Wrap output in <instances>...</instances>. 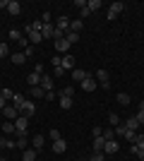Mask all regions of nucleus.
<instances>
[{
  "instance_id": "nucleus-1",
  "label": "nucleus",
  "mask_w": 144,
  "mask_h": 161,
  "mask_svg": "<svg viewBox=\"0 0 144 161\" xmlns=\"http://www.w3.org/2000/svg\"><path fill=\"white\" fill-rule=\"evenodd\" d=\"M27 128H29V118L19 113V118L14 120V132H17V135H24V132H27Z\"/></svg>"
},
{
  "instance_id": "nucleus-2",
  "label": "nucleus",
  "mask_w": 144,
  "mask_h": 161,
  "mask_svg": "<svg viewBox=\"0 0 144 161\" xmlns=\"http://www.w3.org/2000/svg\"><path fill=\"white\" fill-rule=\"evenodd\" d=\"M55 31L62 34V36L70 31V19H67V17H58V22H55Z\"/></svg>"
},
{
  "instance_id": "nucleus-3",
  "label": "nucleus",
  "mask_w": 144,
  "mask_h": 161,
  "mask_svg": "<svg viewBox=\"0 0 144 161\" xmlns=\"http://www.w3.org/2000/svg\"><path fill=\"white\" fill-rule=\"evenodd\" d=\"M24 31H27V36H29V41H31V43H34V46H36V43H41V41H43V36H41V31H34V29L29 27V24H27V27H24Z\"/></svg>"
},
{
  "instance_id": "nucleus-4",
  "label": "nucleus",
  "mask_w": 144,
  "mask_h": 161,
  "mask_svg": "<svg viewBox=\"0 0 144 161\" xmlns=\"http://www.w3.org/2000/svg\"><path fill=\"white\" fill-rule=\"evenodd\" d=\"M53 46H55V51H58V53H67V51H70V43H67V39H65V36L55 39Z\"/></svg>"
},
{
  "instance_id": "nucleus-5",
  "label": "nucleus",
  "mask_w": 144,
  "mask_h": 161,
  "mask_svg": "<svg viewBox=\"0 0 144 161\" xmlns=\"http://www.w3.org/2000/svg\"><path fill=\"white\" fill-rule=\"evenodd\" d=\"M36 113V103H34V101H24V106H22V115H27V118H31V115H34Z\"/></svg>"
},
{
  "instance_id": "nucleus-6",
  "label": "nucleus",
  "mask_w": 144,
  "mask_h": 161,
  "mask_svg": "<svg viewBox=\"0 0 144 161\" xmlns=\"http://www.w3.org/2000/svg\"><path fill=\"white\" fill-rule=\"evenodd\" d=\"M96 87H99V84H96V80L91 77V75H87V77L82 80V89H84V92H94Z\"/></svg>"
},
{
  "instance_id": "nucleus-7",
  "label": "nucleus",
  "mask_w": 144,
  "mask_h": 161,
  "mask_svg": "<svg viewBox=\"0 0 144 161\" xmlns=\"http://www.w3.org/2000/svg\"><path fill=\"white\" fill-rule=\"evenodd\" d=\"M118 149H120V144L115 140H110V142L103 144V154H118Z\"/></svg>"
},
{
  "instance_id": "nucleus-8",
  "label": "nucleus",
  "mask_w": 144,
  "mask_h": 161,
  "mask_svg": "<svg viewBox=\"0 0 144 161\" xmlns=\"http://www.w3.org/2000/svg\"><path fill=\"white\" fill-rule=\"evenodd\" d=\"M3 115H5L7 120H17V118H19V111H17L14 106H7L5 111H3Z\"/></svg>"
},
{
  "instance_id": "nucleus-9",
  "label": "nucleus",
  "mask_w": 144,
  "mask_h": 161,
  "mask_svg": "<svg viewBox=\"0 0 144 161\" xmlns=\"http://www.w3.org/2000/svg\"><path fill=\"white\" fill-rule=\"evenodd\" d=\"M62 70H75V58H72V55H70V53H65V55H62Z\"/></svg>"
},
{
  "instance_id": "nucleus-10",
  "label": "nucleus",
  "mask_w": 144,
  "mask_h": 161,
  "mask_svg": "<svg viewBox=\"0 0 144 161\" xmlns=\"http://www.w3.org/2000/svg\"><path fill=\"white\" fill-rule=\"evenodd\" d=\"M41 77H43V75H36V72H31V75L27 77V84H29V87H41Z\"/></svg>"
},
{
  "instance_id": "nucleus-11",
  "label": "nucleus",
  "mask_w": 144,
  "mask_h": 161,
  "mask_svg": "<svg viewBox=\"0 0 144 161\" xmlns=\"http://www.w3.org/2000/svg\"><path fill=\"white\" fill-rule=\"evenodd\" d=\"M7 12L12 14V17H17V14L22 12V5L17 3V0H10V5H7Z\"/></svg>"
},
{
  "instance_id": "nucleus-12",
  "label": "nucleus",
  "mask_w": 144,
  "mask_h": 161,
  "mask_svg": "<svg viewBox=\"0 0 144 161\" xmlns=\"http://www.w3.org/2000/svg\"><path fill=\"white\" fill-rule=\"evenodd\" d=\"M65 149H67V144H65V140H62V137L53 142V152H55V154H65Z\"/></svg>"
},
{
  "instance_id": "nucleus-13",
  "label": "nucleus",
  "mask_w": 144,
  "mask_h": 161,
  "mask_svg": "<svg viewBox=\"0 0 144 161\" xmlns=\"http://www.w3.org/2000/svg\"><path fill=\"white\" fill-rule=\"evenodd\" d=\"M103 144H106L103 135H101V137H94V140H91V149H94V152H103Z\"/></svg>"
},
{
  "instance_id": "nucleus-14",
  "label": "nucleus",
  "mask_w": 144,
  "mask_h": 161,
  "mask_svg": "<svg viewBox=\"0 0 144 161\" xmlns=\"http://www.w3.org/2000/svg\"><path fill=\"white\" fill-rule=\"evenodd\" d=\"M41 36H43V39H53V36H55V29H53V24H43V29H41Z\"/></svg>"
},
{
  "instance_id": "nucleus-15",
  "label": "nucleus",
  "mask_w": 144,
  "mask_h": 161,
  "mask_svg": "<svg viewBox=\"0 0 144 161\" xmlns=\"http://www.w3.org/2000/svg\"><path fill=\"white\" fill-rule=\"evenodd\" d=\"M24 101H27V99H24V94H14V96H12V106L17 108V111H22Z\"/></svg>"
},
{
  "instance_id": "nucleus-16",
  "label": "nucleus",
  "mask_w": 144,
  "mask_h": 161,
  "mask_svg": "<svg viewBox=\"0 0 144 161\" xmlns=\"http://www.w3.org/2000/svg\"><path fill=\"white\" fill-rule=\"evenodd\" d=\"M123 125H125L127 130H132V132H137V128H139V120H137V118H127V120H125Z\"/></svg>"
},
{
  "instance_id": "nucleus-17",
  "label": "nucleus",
  "mask_w": 144,
  "mask_h": 161,
  "mask_svg": "<svg viewBox=\"0 0 144 161\" xmlns=\"http://www.w3.org/2000/svg\"><path fill=\"white\" fill-rule=\"evenodd\" d=\"M82 29H84V22H82V19H72V22H70V31L79 34Z\"/></svg>"
},
{
  "instance_id": "nucleus-18",
  "label": "nucleus",
  "mask_w": 144,
  "mask_h": 161,
  "mask_svg": "<svg viewBox=\"0 0 144 161\" xmlns=\"http://www.w3.org/2000/svg\"><path fill=\"white\" fill-rule=\"evenodd\" d=\"M41 89H43V92H51V89H53V80H51L48 75L41 77Z\"/></svg>"
},
{
  "instance_id": "nucleus-19",
  "label": "nucleus",
  "mask_w": 144,
  "mask_h": 161,
  "mask_svg": "<svg viewBox=\"0 0 144 161\" xmlns=\"http://www.w3.org/2000/svg\"><path fill=\"white\" fill-rule=\"evenodd\" d=\"M36 152H39V149H24L22 161H36Z\"/></svg>"
},
{
  "instance_id": "nucleus-20",
  "label": "nucleus",
  "mask_w": 144,
  "mask_h": 161,
  "mask_svg": "<svg viewBox=\"0 0 144 161\" xmlns=\"http://www.w3.org/2000/svg\"><path fill=\"white\" fill-rule=\"evenodd\" d=\"M96 80H99V84H106V82H110V77L106 70H96Z\"/></svg>"
},
{
  "instance_id": "nucleus-21",
  "label": "nucleus",
  "mask_w": 144,
  "mask_h": 161,
  "mask_svg": "<svg viewBox=\"0 0 144 161\" xmlns=\"http://www.w3.org/2000/svg\"><path fill=\"white\" fill-rule=\"evenodd\" d=\"M87 75H89V72H84V70H79V67H77V70H72V80L82 84V80H84V77H87Z\"/></svg>"
},
{
  "instance_id": "nucleus-22",
  "label": "nucleus",
  "mask_w": 144,
  "mask_h": 161,
  "mask_svg": "<svg viewBox=\"0 0 144 161\" xmlns=\"http://www.w3.org/2000/svg\"><path fill=\"white\" fill-rule=\"evenodd\" d=\"M58 103H60L62 111H70V108H72V99H70V96H60V101H58Z\"/></svg>"
},
{
  "instance_id": "nucleus-23",
  "label": "nucleus",
  "mask_w": 144,
  "mask_h": 161,
  "mask_svg": "<svg viewBox=\"0 0 144 161\" xmlns=\"http://www.w3.org/2000/svg\"><path fill=\"white\" fill-rule=\"evenodd\" d=\"M115 99H118V103H120V106H130V94H125V92H120V94H118Z\"/></svg>"
},
{
  "instance_id": "nucleus-24",
  "label": "nucleus",
  "mask_w": 144,
  "mask_h": 161,
  "mask_svg": "<svg viewBox=\"0 0 144 161\" xmlns=\"http://www.w3.org/2000/svg\"><path fill=\"white\" fill-rule=\"evenodd\" d=\"M27 144H29L27 132H24V135H17V147H19V149H27Z\"/></svg>"
},
{
  "instance_id": "nucleus-25",
  "label": "nucleus",
  "mask_w": 144,
  "mask_h": 161,
  "mask_svg": "<svg viewBox=\"0 0 144 161\" xmlns=\"http://www.w3.org/2000/svg\"><path fill=\"white\" fill-rule=\"evenodd\" d=\"M87 7H89V12H96V10H101V7H103V3H101V0H89Z\"/></svg>"
},
{
  "instance_id": "nucleus-26",
  "label": "nucleus",
  "mask_w": 144,
  "mask_h": 161,
  "mask_svg": "<svg viewBox=\"0 0 144 161\" xmlns=\"http://www.w3.org/2000/svg\"><path fill=\"white\" fill-rule=\"evenodd\" d=\"M110 12H115V14H120L125 10V3H110V7H108Z\"/></svg>"
},
{
  "instance_id": "nucleus-27",
  "label": "nucleus",
  "mask_w": 144,
  "mask_h": 161,
  "mask_svg": "<svg viewBox=\"0 0 144 161\" xmlns=\"http://www.w3.org/2000/svg\"><path fill=\"white\" fill-rule=\"evenodd\" d=\"M65 39H67V43H70V46H75L77 41H79V34H75V31H67V34H65Z\"/></svg>"
},
{
  "instance_id": "nucleus-28",
  "label": "nucleus",
  "mask_w": 144,
  "mask_h": 161,
  "mask_svg": "<svg viewBox=\"0 0 144 161\" xmlns=\"http://www.w3.org/2000/svg\"><path fill=\"white\" fill-rule=\"evenodd\" d=\"M14 147H17V142H10L5 137H0V149H14Z\"/></svg>"
},
{
  "instance_id": "nucleus-29",
  "label": "nucleus",
  "mask_w": 144,
  "mask_h": 161,
  "mask_svg": "<svg viewBox=\"0 0 144 161\" xmlns=\"http://www.w3.org/2000/svg\"><path fill=\"white\" fill-rule=\"evenodd\" d=\"M108 123H110V125H120V115H118L115 111H110V113H108Z\"/></svg>"
},
{
  "instance_id": "nucleus-30",
  "label": "nucleus",
  "mask_w": 144,
  "mask_h": 161,
  "mask_svg": "<svg viewBox=\"0 0 144 161\" xmlns=\"http://www.w3.org/2000/svg\"><path fill=\"white\" fill-rule=\"evenodd\" d=\"M60 96H70V99H72V96H75V87H72V84H67V87H62Z\"/></svg>"
},
{
  "instance_id": "nucleus-31",
  "label": "nucleus",
  "mask_w": 144,
  "mask_h": 161,
  "mask_svg": "<svg viewBox=\"0 0 144 161\" xmlns=\"http://www.w3.org/2000/svg\"><path fill=\"white\" fill-rule=\"evenodd\" d=\"M31 94H34V99H46V92L41 87H31Z\"/></svg>"
},
{
  "instance_id": "nucleus-32",
  "label": "nucleus",
  "mask_w": 144,
  "mask_h": 161,
  "mask_svg": "<svg viewBox=\"0 0 144 161\" xmlns=\"http://www.w3.org/2000/svg\"><path fill=\"white\" fill-rule=\"evenodd\" d=\"M24 60H27V55H24V53H12V63H14V65H22Z\"/></svg>"
},
{
  "instance_id": "nucleus-33",
  "label": "nucleus",
  "mask_w": 144,
  "mask_h": 161,
  "mask_svg": "<svg viewBox=\"0 0 144 161\" xmlns=\"http://www.w3.org/2000/svg\"><path fill=\"white\" fill-rule=\"evenodd\" d=\"M103 140H106V142H110V140H115V130H113V128H108V130H103Z\"/></svg>"
},
{
  "instance_id": "nucleus-34",
  "label": "nucleus",
  "mask_w": 144,
  "mask_h": 161,
  "mask_svg": "<svg viewBox=\"0 0 144 161\" xmlns=\"http://www.w3.org/2000/svg\"><path fill=\"white\" fill-rule=\"evenodd\" d=\"M31 142H34V149H41V147H43V142H46V140H43V135H36V137H34Z\"/></svg>"
},
{
  "instance_id": "nucleus-35",
  "label": "nucleus",
  "mask_w": 144,
  "mask_h": 161,
  "mask_svg": "<svg viewBox=\"0 0 144 161\" xmlns=\"http://www.w3.org/2000/svg\"><path fill=\"white\" fill-rule=\"evenodd\" d=\"M7 55H10V46H7V43H0V60L7 58Z\"/></svg>"
},
{
  "instance_id": "nucleus-36",
  "label": "nucleus",
  "mask_w": 144,
  "mask_h": 161,
  "mask_svg": "<svg viewBox=\"0 0 144 161\" xmlns=\"http://www.w3.org/2000/svg\"><path fill=\"white\" fill-rule=\"evenodd\" d=\"M3 132H5V135H12L14 132V123H3Z\"/></svg>"
},
{
  "instance_id": "nucleus-37",
  "label": "nucleus",
  "mask_w": 144,
  "mask_h": 161,
  "mask_svg": "<svg viewBox=\"0 0 144 161\" xmlns=\"http://www.w3.org/2000/svg\"><path fill=\"white\" fill-rule=\"evenodd\" d=\"M125 132H127V128H125L123 123H120V125H115V137H125Z\"/></svg>"
},
{
  "instance_id": "nucleus-38",
  "label": "nucleus",
  "mask_w": 144,
  "mask_h": 161,
  "mask_svg": "<svg viewBox=\"0 0 144 161\" xmlns=\"http://www.w3.org/2000/svg\"><path fill=\"white\" fill-rule=\"evenodd\" d=\"M89 161H106V154H103V152H94Z\"/></svg>"
},
{
  "instance_id": "nucleus-39",
  "label": "nucleus",
  "mask_w": 144,
  "mask_h": 161,
  "mask_svg": "<svg viewBox=\"0 0 144 161\" xmlns=\"http://www.w3.org/2000/svg\"><path fill=\"white\" fill-rule=\"evenodd\" d=\"M132 144H137L139 149H144V135H139V132H137V137H135V142H132Z\"/></svg>"
},
{
  "instance_id": "nucleus-40",
  "label": "nucleus",
  "mask_w": 144,
  "mask_h": 161,
  "mask_svg": "<svg viewBox=\"0 0 144 161\" xmlns=\"http://www.w3.org/2000/svg\"><path fill=\"white\" fill-rule=\"evenodd\" d=\"M12 96H14L12 89H3V99H5V101H12Z\"/></svg>"
},
{
  "instance_id": "nucleus-41",
  "label": "nucleus",
  "mask_w": 144,
  "mask_h": 161,
  "mask_svg": "<svg viewBox=\"0 0 144 161\" xmlns=\"http://www.w3.org/2000/svg\"><path fill=\"white\" fill-rule=\"evenodd\" d=\"M10 39H12V41H19V39H22V31H17V29H12V31H10Z\"/></svg>"
},
{
  "instance_id": "nucleus-42",
  "label": "nucleus",
  "mask_w": 144,
  "mask_h": 161,
  "mask_svg": "<svg viewBox=\"0 0 144 161\" xmlns=\"http://www.w3.org/2000/svg\"><path fill=\"white\" fill-rule=\"evenodd\" d=\"M51 65H53V67H60V65H62V58H60V55H53V60H51Z\"/></svg>"
},
{
  "instance_id": "nucleus-43",
  "label": "nucleus",
  "mask_w": 144,
  "mask_h": 161,
  "mask_svg": "<svg viewBox=\"0 0 144 161\" xmlns=\"http://www.w3.org/2000/svg\"><path fill=\"white\" fill-rule=\"evenodd\" d=\"M135 137H137V132H132V130L125 132V140H127V142H135Z\"/></svg>"
},
{
  "instance_id": "nucleus-44",
  "label": "nucleus",
  "mask_w": 144,
  "mask_h": 161,
  "mask_svg": "<svg viewBox=\"0 0 144 161\" xmlns=\"http://www.w3.org/2000/svg\"><path fill=\"white\" fill-rule=\"evenodd\" d=\"M89 7H84V10H79V19H84V17H89Z\"/></svg>"
},
{
  "instance_id": "nucleus-45",
  "label": "nucleus",
  "mask_w": 144,
  "mask_h": 161,
  "mask_svg": "<svg viewBox=\"0 0 144 161\" xmlns=\"http://www.w3.org/2000/svg\"><path fill=\"white\" fill-rule=\"evenodd\" d=\"M53 75H55V77H62V75H65V70H62V67H53Z\"/></svg>"
},
{
  "instance_id": "nucleus-46",
  "label": "nucleus",
  "mask_w": 144,
  "mask_h": 161,
  "mask_svg": "<svg viewBox=\"0 0 144 161\" xmlns=\"http://www.w3.org/2000/svg\"><path fill=\"white\" fill-rule=\"evenodd\" d=\"M106 19H108V22H115V19H118V14H115V12H110V10H108V14H106Z\"/></svg>"
},
{
  "instance_id": "nucleus-47",
  "label": "nucleus",
  "mask_w": 144,
  "mask_h": 161,
  "mask_svg": "<svg viewBox=\"0 0 144 161\" xmlns=\"http://www.w3.org/2000/svg\"><path fill=\"white\" fill-rule=\"evenodd\" d=\"M41 22H43V24H51V12H43V17H41Z\"/></svg>"
},
{
  "instance_id": "nucleus-48",
  "label": "nucleus",
  "mask_w": 144,
  "mask_h": 161,
  "mask_svg": "<svg viewBox=\"0 0 144 161\" xmlns=\"http://www.w3.org/2000/svg\"><path fill=\"white\" fill-rule=\"evenodd\" d=\"M51 140H53V142L60 140V132H58V130H51Z\"/></svg>"
},
{
  "instance_id": "nucleus-49",
  "label": "nucleus",
  "mask_w": 144,
  "mask_h": 161,
  "mask_svg": "<svg viewBox=\"0 0 144 161\" xmlns=\"http://www.w3.org/2000/svg\"><path fill=\"white\" fill-rule=\"evenodd\" d=\"M75 7H79V10H84V7H87V3H84V0H75Z\"/></svg>"
},
{
  "instance_id": "nucleus-50",
  "label": "nucleus",
  "mask_w": 144,
  "mask_h": 161,
  "mask_svg": "<svg viewBox=\"0 0 144 161\" xmlns=\"http://www.w3.org/2000/svg\"><path fill=\"white\" fill-rule=\"evenodd\" d=\"M130 154H135V156L139 154V147H137V144H130Z\"/></svg>"
},
{
  "instance_id": "nucleus-51",
  "label": "nucleus",
  "mask_w": 144,
  "mask_h": 161,
  "mask_svg": "<svg viewBox=\"0 0 144 161\" xmlns=\"http://www.w3.org/2000/svg\"><path fill=\"white\" fill-rule=\"evenodd\" d=\"M91 135H94V137H101L103 130H101V128H94V130H91Z\"/></svg>"
},
{
  "instance_id": "nucleus-52",
  "label": "nucleus",
  "mask_w": 144,
  "mask_h": 161,
  "mask_svg": "<svg viewBox=\"0 0 144 161\" xmlns=\"http://www.w3.org/2000/svg\"><path fill=\"white\" fill-rule=\"evenodd\" d=\"M135 118H137L139 125H142V123H144V111H137V115H135Z\"/></svg>"
},
{
  "instance_id": "nucleus-53",
  "label": "nucleus",
  "mask_w": 144,
  "mask_h": 161,
  "mask_svg": "<svg viewBox=\"0 0 144 161\" xmlns=\"http://www.w3.org/2000/svg\"><path fill=\"white\" fill-rule=\"evenodd\" d=\"M17 43H19V46H24V48H27V46H29V39H24V36H22V39L17 41Z\"/></svg>"
},
{
  "instance_id": "nucleus-54",
  "label": "nucleus",
  "mask_w": 144,
  "mask_h": 161,
  "mask_svg": "<svg viewBox=\"0 0 144 161\" xmlns=\"http://www.w3.org/2000/svg\"><path fill=\"white\" fill-rule=\"evenodd\" d=\"M24 55H27V58H29V55H34V46H27V51H24Z\"/></svg>"
},
{
  "instance_id": "nucleus-55",
  "label": "nucleus",
  "mask_w": 144,
  "mask_h": 161,
  "mask_svg": "<svg viewBox=\"0 0 144 161\" xmlns=\"http://www.w3.org/2000/svg\"><path fill=\"white\" fill-rule=\"evenodd\" d=\"M34 72L36 75H43V65H34Z\"/></svg>"
},
{
  "instance_id": "nucleus-56",
  "label": "nucleus",
  "mask_w": 144,
  "mask_h": 161,
  "mask_svg": "<svg viewBox=\"0 0 144 161\" xmlns=\"http://www.w3.org/2000/svg\"><path fill=\"white\" fill-rule=\"evenodd\" d=\"M5 108H7V101L3 99V96H0V111H5Z\"/></svg>"
},
{
  "instance_id": "nucleus-57",
  "label": "nucleus",
  "mask_w": 144,
  "mask_h": 161,
  "mask_svg": "<svg viewBox=\"0 0 144 161\" xmlns=\"http://www.w3.org/2000/svg\"><path fill=\"white\" fill-rule=\"evenodd\" d=\"M7 5H10V0H0V7H5V10H7Z\"/></svg>"
},
{
  "instance_id": "nucleus-58",
  "label": "nucleus",
  "mask_w": 144,
  "mask_h": 161,
  "mask_svg": "<svg viewBox=\"0 0 144 161\" xmlns=\"http://www.w3.org/2000/svg\"><path fill=\"white\" fill-rule=\"evenodd\" d=\"M137 156H139V159L144 161V149H139V154H137Z\"/></svg>"
},
{
  "instance_id": "nucleus-59",
  "label": "nucleus",
  "mask_w": 144,
  "mask_h": 161,
  "mask_svg": "<svg viewBox=\"0 0 144 161\" xmlns=\"http://www.w3.org/2000/svg\"><path fill=\"white\" fill-rule=\"evenodd\" d=\"M0 161H7V159H5V156H0Z\"/></svg>"
},
{
  "instance_id": "nucleus-60",
  "label": "nucleus",
  "mask_w": 144,
  "mask_h": 161,
  "mask_svg": "<svg viewBox=\"0 0 144 161\" xmlns=\"http://www.w3.org/2000/svg\"><path fill=\"white\" fill-rule=\"evenodd\" d=\"M0 96H3V89H0Z\"/></svg>"
},
{
  "instance_id": "nucleus-61",
  "label": "nucleus",
  "mask_w": 144,
  "mask_h": 161,
  "mask_svg": "<svg viewBox=\"0 0 144 161\" xmlns=\"http://www.w3.org/2000/svg\"><path fill=\"white\" fill-rule=\"evenodd\" d=\"M36 161H39V159H36Z\"/></svg>"
}]
</instances>
